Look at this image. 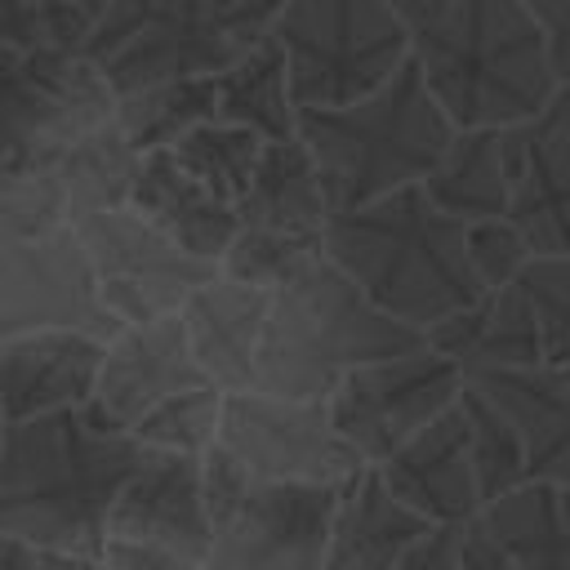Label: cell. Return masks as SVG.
<instances>
[{
  "label": "cell",
  "instance_id": "36",
  "mask_svg": "<svg viewBox=\"0 0 570 570\" xmlns=\"http://www.w3.org/2000/svg\"><path fill=\"white\" fill-rule=\"evenodd\" d=\"M463 245H468V267L476 276L481 289H503L512 285L525 263L534 258L525 236L508 223V218H494V223H472L463 227Z\"/></svg>",
  "mask_w": 570,
  "mask_h": 570
},
{
  "label": "cell",
  "instance_id": "38",
  "mask_svg": "<svg viewBox=\"0 0 570 570\" xmlns=\"http://www.w3.org/2000/svg\"><path fill=\"white\" fill-rule=\"evenodd\" d=\"M102 570H205V561L183 557L174 548H156V543H129V539H107L98 552Z\"/></svg>",
  "mask_w": 570,
  "mask_h": 570
},
{
  "label": "cell",
  "instance_id": "40",
  "mask_svg": "<svg viewBox=\"0 0 570 570\" xmlns=\"http://www.w3.org/2000/svg\"><path fill=\"white\" fill-rule=\"evenodd\" d=\"M454 557H459V530H428L401 557L396 570H454Z\"/></svg>",
  "mask_w": 570,
  "mask_h": 570
},
{
  "label": "cell",
  "instance_id": "14",
  "mask_svg": "<svg viewBox=\"0 0 570 570\" xmlns=\"http://www.w3.org/2000/svg\"><path fill=\"white\" fill-rule=\"evenodd\" d=\"M45 330H80L102 343L120 330L98 303L85 249L71 227L40 240L0 245V343Z\"/></svg>",
  "mask_w": 570,
  "mask_h": 570
},
{
  "label": "cell",
  "instance_id": "42",
  "mask_svg": "<svg viewBox=\"0 0 570 570\" xmlns=\"http://www.w3.org/2000/svg\"><path fill=\"white\" fill-rule=\"evenodd\" d=\"M40 570H102L98 557H40Z\"/></svg>",
  "mask_w": 570,
  "mask_h": 570
},
{
  "label": "cell",
  "instance_id": "13",
  "mask_svg": "<svg viewBox=\"0 0 570 570\" xmlns=\"http://www.w3.org/2000/svg\"><path fill=\"white\" fill-rule=\"evenodd\" d=\"M338 490L249 481L214 525L205 570H321Z\"/></svg>",
  "mask_w": 570,
  "mask_h": 570
},
{
  "label": "cell",
  "instance_id": "6",
  "mask_svg": "<svg viewBox=\"0 0 570 570\" xmlns=\"http://www.w3.org/2000/svg\"><path fill=\"white\" fill-rule=\"evenodd\" d=\"M281 4L285 0H107L80 53L116 98L218 76L267 40Z\"/></svg>",
  "mask_w": 570,
  "mask_h": 570
},
{
  "label": "cell",
  "instance_id": "2",
  "mask_svg": "<svg viewBox=\"0 0 570 570\" xmlns=\"http://www.w3.org/2000/svg\"><path fill=\"white\" fill-rule=\"evenodd\" d=\"M428 98L450 129H512L552 94L543 40L521 0H387Z\"/></svg>",
  "mask_w": 570,
  "mask_h": 570
},
{
  "label": "cell",
  "instance_id": "39",
  "mask_svg": "<svg viewBox=\"0 0 570 570\" xmlns=\"http://www.w3.org/2000/svg\"><path fill=\"white\" fill-rule=\"evenodd\" d=\"M454 570H517L512 557L490 539V530L476 521H468L459 530V557H454Z\"/></svg>",
  "mask_w": 570,
  "mask_h": 570
},
{
  "label": "cell",
  "instance_id": "22",
  "mask_svg": "<svg viewBox=\"0 0 570 570\" xmlns=\"http://www.w3.org/2000/svg\"><path fill=\"white\" fill-rule=\"evenodd\" d=\"M423 347L445 356L463 383L481 374H503V370H534L543 365L539 356V330L534 316L521 298L517 285L485 289L472 307L454 312L450 321L432 325L423 334Z\"/></svg>",
  "mask_w": 570,
  "mask_h": 570
},
{
  "label": "cell",
  "instance_id": "18",
  "mask_svg": "<svg viewBox=\"0 0 570 570\" xmlns=\"http://www.w3.org/2000/svg\"><path fill=\"white\" fill-rule=\"evenodd\" d=\"M107 539L156 543L183 557H209V517L200 499V459L187 454H142L134 476L111 503Z\"/></svg>",
  "mask_w": 570,
  "mask_h": 570
},
{
  "label": "cell",
  "instance_id": "31",
  "mask_svg": "<svg viewBox=\"0 0 570 570\" xmlns=\"http://www.w3.org/2000/svg\"><path fill=\"white\" fill-rule=\"evenodd\" d=\"M169 160L191 174L205 191H214L218 200H227L236 209L240 191L249 187L254 169H258V156H263V138H254L249 129H236V125H218V120H205L196 125L191 134H183L174 147H165Z\"/></svg>",
  "mask_w": 570,
  "mask_h": 570
},
{
  "label": "cell",
  "instance_id": "1",
  "mask_svg": "<svg viewBox=\"0 0 570 570\" xmlns=\"http://www.w3.org/2000/svg\"><path fill=\"white\" fill-rule=\"evenodd\" d=\"M142 445L62 410L0 432V534L40 557H98Z\"/></svg>",
  "mask_w": 570,
  "mask_h": 570
},
{
  "label": "cell",
  "instance_id": "32",
  "mask_svg": "<svg viewBox=\"0 0 570 570\" xmlns=\"http://www.w3.org/2000/svg\"><path fill=\"white\" fill-rule=\"evenodd\" d=\"M218 410H223V392L200 383V387H187L169 401H160L151 414H142L134 428H129V441L142 445L147 454H187V459H200L214 436H218Z\"/></svg>",
  "mask_w": 570,
  "mask_h": 570
},
{
  "label": "cell",
  "instance_id": "12",
  "mask_svg": "<svg viewBox=\"0 0 570 570\" xmlns=\"http://www.w3.org/2000/svg\"><path fill=\"white\" fill-rule=\"evenodd\" d=\"M254 481L276 485H343L365 463L338 441L325 401H281L267 392H223L218 436Z\"/></svg>",
  "mask_w": 570,
  "mask_h": 570
},
{
  "label": "cell",
  "instance_id": "16",
  "mask_svg": "<svg viewBox=\"0 0 570 570\" xmlns=\"http://www.w3.org/2000/svg\"><path fill=\"white\" fill-rule=\"evenodd\" d=\"M205 374L196 370L183 325L178 316H160L147 325H120L107 343H102V365H98V383L94 396L85 405V414L107 428L129 436V428L151 414L160 401L200 387Z\"/></svg>",
  "mask_w": 570,
  "mask_h": 570
},
{
  "label": "cell",
  "instance_id": "15",
  "mask_svg": "<svg viewBox=\"0 0 570 570\" xmlns=\"http://www.w3.org/2000/svg\"><path fill=\"white\" fill-rule=\"evenodd\" d=\"M508 174V223L530 254H570V89H557L530 120L499 129Z\"/></svg>",
  "mask_w": 570,
  "mask_h": 570
},
{
  "label": "cell",
  "instance_id": "19",
  "mask_svg": "<svg viewBox=\"0 0 570 570\" xmlns=\"http://www.w3.org/2000/svg\"><path fill=\"white\" fill-rule=\"evenodd\" d=\"M102 338L80 330H45L0 343V423H27L85 410L98 383Z\"/></svg>",
  "mask_w": 570,
  "mask_h": 570
},
{
  "label": "cell",
  "instance_id": "41",
  "mask_svg": "<svg viewBox=\"0 0 570 570\" xmlns=\"http://www.w3.org/2000/svg\"><path fill=\"white\" fill-rule=\"evenodd\" d=\"M0 570H40V552H31L18 539L0 534Z\"/></svg>",
  "mask_w": 570,
  "mask_h": 570
},
{
  "label": "cell",
  "instance_id": "5",
  "mask_svg": "<svg viewBox=\"0 0 570 570\" xmlns=\"http://www.w3.org/2000/svg\"><path fill=\"white\" fill-rule=\"evenodd\" d=\"M294 138L325 187L330 214H347L401 187H419L454 129L428 98L419 71L405 62L361 102L294 111Z\"/></svg>",
  "mask_w": 570,
  "mask_h": 570
},
{
  "label": "cell",
  "instance_id": "25",
  "mask_svg": "<svg viewBox=\"0 0 570 570\" xmlns=\"http://www.w3.org/2000/svg\"><path fill=\"white\" fill-rule=\"evenodd\" d=\"M423 196L459 227L508 218V174L499 129H454L441 160L419 183Z\"/></svg>",
  "mask_w": 570,
  "mask_h": 570
},
{
  "label": "cell",
  "instance_id": "17",
  "mask_svg": "<svg viewBox=\"0 0 570 570\" xmlns=\"http://www.w3.org/2000/svg\"><path fill=\"white\" fill-rule=\"evenodd\" d=\"M374 476L401 508H410L436 530H463L468 521L481 517L459 401L441 419H432L419 436H410L396 454H387L374 468Z\"/></svg>",
  "mask_w": 570,
  "mask_h": 570
},
{
  "label": "cell",
  "instance_id": "20",
  "mask_svg": "<svg viewBox=\"0 0 570 570\" xmlns=\"http://www.w3.org/2000/svg\"><path fill=\"white\" fill-rule=\"evenodd\" d=\"M267 298L272 289L214 276L178 307L187 352L209 387L245 392L254 383V356H258V338L267 321Z\"/></svg>",
  "mask_w": 570,
  "mask_h": 570
},
{
  "label": "cell",
  "instance_id": "11",
  "mask_svg": "<svg viewBox=\"0 0 570 570\" xmlns=\"http://www.w3.org/2000/svg\"><path fill=\"white\" fill-rule=\"evenodd\" d=\"M463 392V374L432 347H414L392 361L352 370L325 401L338 441L365 463L379 468L432 419H441Z\"/></svg>",
  "mask_w": 570,
  "mask_h": 570
},
{
  "label": "cell",
  "instance_id": "43",
  "mask_svg": "<svg viewBox=\"0 0 570 570\" xmlns=\"http://www.w3.org/2000/svg\"><path fill=\"white\" fill-rule=\"evenodd\" d=\"M36 4H49V9H71V13H85V18H98L107 0H36Z\"/></svg>",
  "mask_w": 570,
  "mask_h": 570
},
{
  "label": "cell",
  "instance_id": "7",
  "mask_svg": "<svg viewBox=\"0 0 570 570\" xmlns=\"http://www.w3.org/2000/svg\"><path fill=\"white\" fill-rule=\"evenodd\" d=\"M267 36L281 49L294 111L361 102L410 62L387 0H285Z\"/></svg>",
  "mask_w": 570,
  "mask_h": 570
},
{
  "label": "cell",
  "instance_id": "27",
  "mask_svg": "<svg viewBox=\"0 0 570 570\" xmlns=\"http://www.w3.org/2000/svg\"><path fill=\"white\" fill-rule=\"evenodd\" d=\"M214 120L249 129L263 142L294 138V102L285 85V62L272 36L249 49L240 62L214 76Z\"/></svg>",
  "mask_w": 570,
  "mask_h": 570
},
{
  "label": "cell",
  "instance_id": "34",
  "mask_svg": "<svg viewBox=\"0 0 570 570\" xmlns=\"http://www.w3.org/2000/svg\"><path fill=\"white\" fill-rule=\"evenodd\" d=\"M71 227L62 187L49 169L31 174H0V245L13 240H40Z\"/></svg>",
  "mask_w": 570,
  "mask_h": 570
},
{
  "label": "cell",
  "instance_id": "35",
  "mask_svg": "<svg viewBox=\"0 0 570 570\" xmlns=\"http://www.w3.org/2000/svg\"><path fill=\"white\" fill-rule=\"evenodd\" d=\"M94 18L49 9L36 0H0V49H62L80 53Z\"/></svg>",
  "mask_w": 570,
  "mask_h": 570
},
{
  "label": "cell",
  "instance_id": "21",
  "mask_svg": "<svg viewBox=\"0 0 570 570\" xmlns=\"http://www.w3.org/2000/svg\"><path fill=\"white\" fill-rule=\"evenodd\" d=\"M485 401L503 410L525 450L530 481L570 490V365H534L468 379Z\"/></svg>",
  "mask_w": 570,
  "mask_h": 570
},
{
  "label": "cell",
  "instance_id": "33",
  "mask_svg": "<svg viewBox=\"0 0 570 570\" xmlns=\"http://www.w3.org/2000/svg\"><path fill=\"white\" fill-rule=\"evenodd\" d=\"M512 285L534 316L543 365H570V254H534Z\"/></svg>",
  "mask_w": 570,
  "mask_h": 570
},
{
  "label": "cell",
  "instance_id": "24",
  "mask_svg": "<svg viewBox=\"0 0 570 570\" xmlns=\"http://www.w3.org/2000/svg\"><path fill=\"white\" fill-rule=\"evenodd\" d=\"M428 530H436V525H428L423 517L401 508L383 490L374 468H361L338 490V508H334V521H330L321 570H396L401 557Z\"/></svg>",
  "mask_w": 570,
  "mask_h": 570
},
{
  "label": "cell",
  "instance_id": "28",
  "mask_svg": "<svg viewBox=\"0 0 570 570\" xmlns=\"http://www.w3.org/2000/svg\"><path fill=\"white\" fill-rule=\"evenodd\" d=\"M134 169H138V151L125 142L116 116L107 125L89 129L80 142H71L49 165V174L58 178L62 200H67V223H80L102 209H120L129 200Z\"/></svg>",
  "mask_w": 570,
  "mask_h": 570
},
{
  "label": "cell",
  "instance_id": "30",
  "mask_svg": "<svg viewBox=\"0 0 570 570\" xmlns=\"http://www.w3.org/2000/svg\"><path fill=\"white\" fill-rule=\"evenodd\" d=\"M459 414H463V432H468V463H472L476 499H481V508H490L530 481L525 450H521L517 428L503 419V410L468 383L459 392Z\"/></svg>",
  "mask_w": 570,
  "mask_h": 570
},
{
  "label": "cell",
  "instance_id": "9",
  "mask_svg": "<svg viewBox=\"0 0 570 570\" xmlns=\"http://www.w3.org/2000/svg\"><path fill=\"white\" fill-rule=\"evenodd\" d=\"M111 116L116 94L85 53L0 49V174L49 169Z\"/></svg>",
  "mask_w": 570,
  "mask_h": 570
},
{
  "label": "cell",
  "instance_id": "29",
  "mask_svg": "<svg viewBox=\"0 0 570 570\" xmlns=\"http://www.w3.org/2000/svg\"><path fill=\"white\" fill-rule=\"evenodd\" d=\"M205 120H214V76L169 80L116 98V125L138 156L174 147L183 134H191Z\"/></svg>",
  "mask_w": 570,
  "mask_h": 570
},
{
  "label": "cell",
  "instance_id": "3",
  "mask_svg": "<svg viewBox=\"0 0 570 570\" xmlns=\"http://www.w3.org/2000/svg\"><path fill=\"white\" fill-rule=\"evenodd\" d=\"M325 258L392 321L414 334L472 307L485 289L468 267L463 227L423 187H401L374 205L330 214Z\"/></svg>",
  "mask_w": 570,
  "mask_h": 570
},
{
  "label": "cell",
  "instance_id": "26",
  "mask_svg": "<svg viewBox=\"0 0 570 570\" xmlns=\"http://www.w3.org/2000/svg\"><path fill=\"white\" fill-rule=\"evenodd\" d=\"M481 525L517 570H570V490L525 481L481 508Z\"/></svg>",
  "mask_w": 570,
  "mask_h": 570
},
{
  "label": "cell",
  "instance_id": "44",
  "mask_svg": "<svg viewBox=\"0 0 570 570\" xmlns=\"http://www.w3.org/2000/svg\"><path fill=\"white\" fill-rule=\"evenodd\" d=\"M0 432H4V423H0Z\"/></svg>",
  "mask_w": 570,
  "mask_h": 570
},
{
  "label": "cell",
  "instance_id": "37",
  "mask_svg": "<svg viewBox=\"0 0 570 570\" xmlns=\"http://www.w3.org/2000/svg\"><path fill=\"white\" fill-rule=\"evenodd\" d=\"M521 9L543 40L557 89H570V0H521Z\"/></svg>",
  "mask_w": 570,
  "mask_h": 570
},
{
  "label": "cell",
  "instance_id": "4",
  "mask_svg": "<svg viewBox=\"0 0 570 570\" xmlns=\"http://www.w3.org/2000/svg\"><path fill=\"white\" fill-rule=\"evenodd\" d=\"M414 347L423 334L383 316L330 258H316L272 289L249 387L281 401H330L352 370Z\"/></svg>",
  "mask_w": 570,
  "mask_h": 570
},
{
  "label": "cell",
  "instance_id": "23",
  "mask_svg": "<svg viewBox=\"0 0 570 570\" xmlns=\"http://www.w3.org/2000/svg\"><path fill=\"white\" fill-rule=\"evenodd\" d=\"M138 218H147L160 236H169L183 254L218 267V258L227 254L232 236H236V209L227 200H218L214 191H205L191 174H183L169 151H151L138 156L134 169V187L125 200Z\"/></svg>",
  "mask_w": 570,
  "mask_h": 570
},
{
  "label": "cell",
  "instance_id": "8",
  "mask_svg": "<svg viewBox=\"0 0 570 570\" xmlns=\"http://www.w3.org/2000/svg\"><path fill=\"white\" fill-rule=\"evenodd\" d=\"M330 200L298 138L263 142L258 169L236 200V236L218 258V276L276 289L307 263L325 258Z\"/></svg>",
  "mask_w": 570,
  "mask_h": 570
},
{
  "label": "cell",
  "instance_id": "10",
  "mask_svg": "<svg viewBox=\"0 0 570 570\" xmlns=\"http://www.w3.org/2000/svg\"><path fill=\"white\" fill-rule=\"evenodd\" d=\"M98 303L116 325H147L160 316H178V307L218 276V267L183 254L169 236H160L129 205L89 214L71 223Z\"/></svg>",
  "mask_w": 570,
  "mask_h": 570
}]
</instances>
